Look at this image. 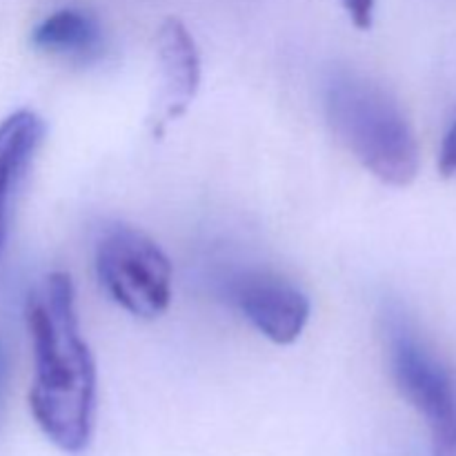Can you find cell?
Instances as JSON below:
<instances>
[{
  "label": "cell",
  "mask_w": 456,
  "mask_h": 456,
  "mask_svg": "<svg viewBox=\"0 0 456 456\" xmlns=\"http://www.w3.org/2000/svg\"><path fill=\"white\" fill-rule=\"evenodd\" d=\"M25 321L34 347L31 417L62 452H83L96 419V363L80 334L67 272H53L29 294Z\"/></svg>",
  "instance_id": "cell-1"
},
{
  "label": "cell",
  "mask_w": 456,
  "mask_h": 456,
  "mask_svg": "<svg viewBox=\"0 0 456 456\" xmlns=\"http://www.w3.org/2000/svg\"><path fill=\"white\" fill-rule=\"evenodd\" d=\"M325 116L334 136L374 178L392 187L417 178V134L381 85L350 71L337 74L325 89Z\"/></svg>",
  "instance_id": "cell-2"
},
{
  "label": "cell",
  "mask_w": 456,
  "mask_h": 456,
  "mask_svg": "<svg viewBox=\"0 0 456 456\" xmlns=\"http://www.w3.org/2000/svg\"><path fill=\"white\" fill-rule=\"evenodd\" d=\"M387 361L403 399L426 419L435 456H456V370L421 338L401 310L383 316Z\"/></svg>",
  "instance_id": "cell-3"
},
{
  "label": "cell",
  "mask_w": 456,
  "mask_h": 456,
  "mask_svg": "<svg viewBox=\"0 0 456 456\" xmlns=\"http://www.w3.org/2000/svg\"><path fill=\"white\" fill-rule=\"evenodd\" d=\"M96 272L111 301L136 319H159L172 303V263L159 243L136 227L116 225L102 234Z\"/></svg>",
  "instance_id": "cell-4"
},
{
  "label": "cell",
  "mask_w": 456,
  "mask_h": 456,
  "mask_svg": "<svg viewBox=\"0 0 456 456\" xmlns=\"http://www.w3.org/2000/svg\"><path fill=\"white\" fill-rule=\"evenodd\" d=\"M234 301L245 319L276 346L297 341L310 321V298L294 283L265 272L236 281Z\"/></svg>",
  "instance_id": "cell-5"
},
{
  "label": "cell",
  "mask_w": 456,
  "mask_h": 456,
  "mask_svg": "<svg viewBox=\"0 0 456 456\" xmlns=\"http://www.w3.org/2000/svg\"><path fill=\"white\" fill-rule=\"evenodd\" d=\"M160 69L159 134L169 120L181 118L200 87V53L194 36L178 18H167L156 34Z\"/></svg>",
  "instance_id": "cell-6"
},
{
  "label": "cell",
  "mask_w": 456,
  "mask_h": 456,
  "mask_svg": "<svg viewBox=\"0 0 456 456\" xmlns=\"http://www.w3.org/2000/svg\"><path fill=\"white\" fill-rule=\"evenodd\" d=\"M45 138V123L36 111L18 110L0 123V254L7 243L9 208L18 183L34 163Z\"/></svg>",
  "instance_id": "cell-7"
},
{
  "label": "cell",
  "mask_w": 456,
  "mask_h": 456,
  "mask_svg": "<svg viewBox=\"0 0 456 456\" xmlns=\"http://www.w3.org/2000/svg\"><path fill=\"white\" fill-rule=\"evenodd\" d=\"M31 45L49 56L87 62L102 53L105 36L92 13L67 7L53 12L31 31Z\"/></svg>",
  "instance_id": "cell-8"
},
{
  "label": "cell",
  "mask_w": 456,
  "mask_h": 456,
  "mask_svg": "<svg viewBox=\"0 0 456 456\" xmlns=\"http://www.w3.org/2000/svg\"><path fill=\"white\" fill-rule=\"evenodd\" d=\"M439 172L444 178H456V120L445 132L439 151Z\"/></svg>",
  "instance_id": "cell-9"
},
{
  "label": "cell",
  "mask_w": 456,
  "mask_h": 456,
  "mask_svg": "<svg viewBox=\"0 0 456 456\" xmlns=\"http://www.w3.org/2000/svg\"><path fill=\"white\" fill-rule=\"evenodd\" d=\"M343 9L359 29H370L374 20V4L377 0H341Z\"/></svg>",
  "instance_id": "cell-10"
},
{
  "label": "cell",
  "mask_w": 456,
  "mask_h": 456,
  "mask_svg": "<svg viewBox=\"0 0 456 456\" xmlns=\"http://www.w3.org/2000/svg\"><path fill=\"white\" fill-rule=\"evenodd\" d=\"M7 350H4L3 341H0V412H3V401H4V386H7Z\"/></svg>",
  "instance_id": "cell-11"
}]
</instances>
